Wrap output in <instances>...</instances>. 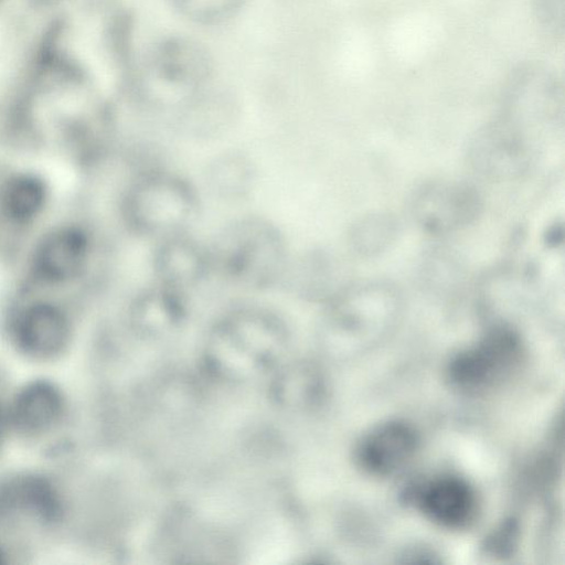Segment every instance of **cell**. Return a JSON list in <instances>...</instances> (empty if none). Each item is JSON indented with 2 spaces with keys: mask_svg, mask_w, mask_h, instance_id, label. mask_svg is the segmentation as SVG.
<instances>
[{
  "mask_svg": "<svg viewBox=\"0 0 565 565\" xmlns=\"http://www.w3.org/2000/svg\"><path fill=\"white\" fill-rule=\"evenodd\" d=\"M202 209L198 186L168 168L137 173L119 200V217L126 231L152 244L190 233Z\"/></svg>",
  "mask_w": 565,
  "mask_h": 565,
  "instance_id": "cell-1",
  "label": "cell"
},
{
  "mask_svg": "<svg viewBox=\"0 0 565 565\" xmlns=\"http://www.w3.org/2000/svg\"><path fill=\"white\" fill-rule=\"evenodd\" d=\"M212 274L228 285L260 291L285 281L291 259L281 230L264 216H242L207 243Z\"/></svg>",
  "mask_w": 565,
  "mask_h": 565,
  "instance_id": "cell-2",
  "label": "cell"
},
{
  "mask_svg": "<svg viewBox=\"0 0 565 565\" xmlns=\"http://www.w3.org/2000/svg\"><path fill=\"white\" fill-rule=\"evenodd\" d=\"M98 250V238L88 221L62 217L44 225L26 245L19 284L57 294L83 289L92 281Z\"/></svg>",
  "mask_w": 565,
  "mask_h": 565,
  "instance_id": "cell-3",
  "label": "cell"
},
{
  "mask_svg": "<svg viewBox=\"0 0 565 565\" xmlns=\"http://www.w3.org/2000/svg\"><path fill=\"white\" fill-rule=\"evenodd\" d=\"M9 313L8 334L14 349L34 361H52L70 347L74 322L60 299L63 294L32 289L21 284ZM65 295V294H64Z\"/></svg>",
  "mask_w": 565,
  "mask_h": 565,
  "instance_id": "cell-4",
  "label": "cell"
},
{
  "mask_svg": "<svg viewBox=\"0 0 565 565\" xmlns=\"http://www.w3.org/2000/svg\"><path fill=\"white\" fill-rule=\"evenodd\" d=\"M53 202L52 182L42 171L0 163V235L28 237L38 232Z\"/></svg>",
  "mask_w": 565,
  "mask_h": 565,
  "instance_id": "cell-5",
  "label": "cell"
},
{
  "mask_svg": "<svg viewBox=\"0 0 565 565\" xmlns=\"http://www.w3.org/2000/svg\"><path fill=\"white\" fill-rule=\"evenodd\" d=\"M522 354L520 338L508 328H495L452 360L449 379L465 392H486L512 376Z\"/></svg>",
  "mask_w": 565,
  "mask_h": 565,
  "instance_id": "cell-6",
  "label": "cell"
},
{
  "mask_svg": "<svg viewBox=\"0 0 565 565\" xmlns=\"http://www.w3.org/2000/svg\"><path fill=\"white\" fill-rule=\"evenodd\" d=\"M482 209L478 191L458 181H434L418 188L411 202L415 222L431 234H448L471 224Z\"/></svg>",
  "mask_w": 565,
  "mask_h": 565,
  "instance_id": "cell-7",
  "label": "cell"
},
{
  "mask_svg": "<svg viewBox=\"0 0 565 565\" xmlns=\"http://www.w3.org/2000/svg\"><path fill=\"white\" fill-rule=\"evenodd\" d=\"M531 154L521 122L509 111L482 128L470 148L475 167L497 179L512 178L525 171Z\"/></svg>",
  "mask_w": 565,
  "mask_h": 565,
  "instance_id": "cell-8",
  "label": "cell"
},
{
  "mask_svg": "<svg viewBox=\"0 0 565 565\" xmlns=\"http://www.w3.org/2000/svg\"><path fill=\"white\" fill-rule=\"evenodd\" d=\"M152 245L153 281L190 295L213 276L207 244L201 243L192 232Z\"/></svg>",
  "mask_w": 565,
  "mask_h": 565,
  "instance_id": "cell-9",
  "label": "cell"
},
{
  "mask_svg": "<svg viewBox=\"0 0 565 565\" xmlns=\"http://www.w3.org/2000/svg\"><path fill=\"white\" fill-rule=\"evenodd\" d=\"M7 408L12 430L26 438H39L61 424L66 398L53 381L34 379L15 392Z\"/></svg>",
  "mask_w": 565,
  "mask_h": 565,
  "instance_id": "cell-10",
  "label": "cell"
},
{
  "mask_svg": "<svg viewBox=\"0 0 565 565\" xmlns=\"http://www.w3.org/2000/svg\"><path fill=\"white\" fill-rule=\"evenodd\" d=\"M64 512L63 495L49 477L26 472L0 480V515H25L43 525H54Z\"/></svg>",
  "mask_w": 565,
  "mask_h": 565,
  "instance_id": "cell-11",
  "label": "cell"
},
{
  "mask_svg": "<svg viewBox=\"0 0 565 565\" xmlns=\"http://www.w3.org/2000/svg\"><path fill=\"white\" fill-rule=\"evenodd\" d=\"M418 445V435L411 425L390 420L362 438L356 448V460L370 475L390 476L407 465Z\"/></svg>",
  "mask_w": 565,
  "mask_h": 565,
  "instance_id": "cell-12",
  "label": "cell"
},
{
  "mask_svg": "<svg viewBox=\"0 0 565 565\" xmlns=\"http://www.w3.org/2000/svg\"><path fill=\"white\" fill-rule=\"evenodd\" d=\"M418 505L430 521L447 529L465 527L477 514L473 489L454 476L439 477L426 483L418 494Z\"/></svg>",
  "mask_w": 565,
  "mask_h": 565,
  "instance_id": "cell-13",
  "label": "cell"
},
{
  "mask_svg": "<svg viewBox=\"0 0 565 565\" xmlns=\"http://www.w3.org/2000/svg\"><path fill=\"white\" fill-rule=\"evenodd\" d=\"M189 295L153 281L129 306L132 328L143 334L166 333L186 316Z\"/></svg>",
  "mask_w": 565,
  "mask_h": 565,
  "instance_id": "cell-14",
  "label": "cell"
},
{
  "mask_svg": "<svg viewBox=\"0 0 565 565\" xmlns=\"http://www.w3.org/2000/svg\"><path fill=\"white\" fill-rule=\"evenodd\" d=\"M157 76L174 88L192 89L207 74V60L195 45L182 41L164 43L153 57Z\"/></svg>",
  "mask_w": 565,
  "mask_h": 565,
  "instance_id": "cell-15",
  "label": "cell"
},
{
  "mask_svg": "<svg viewBox=\"0 0 565 565\" xmlns=\"http://www.w3.org/2000/svg\"><path fill=\"white\" fill-rule=\"evenodd\" d=\"M206 173L211 191L216 196L231 201L246 198L253 190L256 178L249 159L234 152L218 156Z\"/></svg>",
  "mask_w": 565,
  "mask_h": 565,
  "instance_id": "cell-16",
  "label": "cell"
},
{
  "mask_svg": "<svg viewBox=\"0 0 565 565\" xmlns=\"http://www.w3.org/2000/svg\"><path fill=\"white\" fill-rule=\"evenodd\" d=\"M398 223L387 213H374L359 220L350 232L354 253L372 257L385 252L396 239Z\"/></svg>",
  "mask_w": 565,
  "mask_h": 565,
  "instance_id": "cell-17",
  "label": "cell"
},
{
  "mask_svg": "<svg viewBox=\"0 0 565 565\" xmlns=\"http://www.w3.org/2000/svg\"><path fill=\"white\" fill-rule=\"evenodd\" d=\"M188 17L203 23L224 21L239 9L243 0H173Z\"/></svg>",
  "mask_w": 565,
  "mask_h": 565,
  "instance_id": "cell-18",
  "label": "cell"
},
{
  "mask_svg": "<svg viewBox=\"0 0 565 565\" xmlns=\"http://www.w3.org/2000/svg\"><path fill=\"white\" fill-rule=\"evenodd\" d=\"M540 25L548 33H558L564 25V0H533Z\"/></svg>",
  "mask_w": 565,
  "mask_h": 565,
  "instance_id": "cell-19",
  "label": "cell"
},
{
  "mask_svg": "<svg viewBox=\"0 0 565 565\" xmlns=\"http://www.w3.org/2000/svg\"><path fill=\"white\" fill-rule=\"evenodd\" d=\"M10 430L11 426L9 422L8 408L0 402V450L4 445Z\"/></svg>",
  "mask_w": 565,
  "mask_h": 565,
  "instance_id": "cell-20",
  "label": "cell"
},
{
  "mask_svg": "<svg viewBox=\"0 0 565 565\" xmlns=\"http://www.w3.org/2000/svg\"><path fill=\"white\" fill-rule=\"evenodd\" d=\"M7 562V554L3 551V548L0 546V564H3Z\"/></svg>",
  "mask_w": 565,
  "mask_h": 565,
  "instance_id": "cell-21",
  "label": "cell"
}]
</instances>
